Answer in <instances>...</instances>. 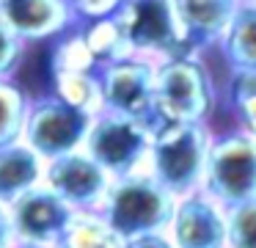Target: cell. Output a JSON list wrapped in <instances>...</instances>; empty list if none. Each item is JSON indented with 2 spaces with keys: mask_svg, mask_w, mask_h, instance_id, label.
Returning <instances> with one entry per match:
<instances>
[{
  "mask_svg": "<svg viewBox=\"0 0 256 248\" xmlns=\"http://www.w3.org/2000/svg\"><path fill=\"white\" fill-rule=\"evenodd\" d=\"M105 223L118 237H140L160 231L174 218L171 193L154 176L127 174L105 193Z\"/></svg>",
  "mask_w": 256,
  "mask_h": 248,
  "instance_id": "1",
  "label": "cell"
},
{
  "mask_svg": "<svg viewBox=\"0 0 256 248\" xmlns=\"http://www.w3.org/2000/svg\"><path fill=\"white\" fill-rule=\"evenodd\" d=\"M206 132L198 121H166L152 141V176L168 193H188L196 187L206 165Z\"/></svg>",
  "mask_w": 256,
  "mask_h": 248,
  "instance_id": "2",
  "label": "cell"
},
{
  "mask_svg": "<svg viewBox=\"0 0 256 248\" xmlns=\"http://www.w3.org/2000/svg\"><path fill=\"white\" fill-rule=\"evenodd\" d=\"M212 108V83L196 55L157 61L154 110L162 121H201Z\"/></svg>",
  "mask_w": 256,
  "mask_h": 248,
  "instance_id": "3",
  "label": "cell"
},
{
  "mask_svg": "<svg viewBox=\"0 0 256 248\" xmlns=\"http://www.w3.org/2000/svg\"><path fill=\"white\" fill-rule=\"evenodd\" d=\"M154 69L157 58L138 53L100 66V86L105 108L110 113L140 121L152 132H154L157 121H162L154 110Z\"/></svg>",
  "mask_w": 256,
  "mask_h": 248,
  "instance_id": "4",
  "label": "cell"
},
{
  "mask_svg": "<svg viewBox=\"0 0 256 248\" xmlns=\"http://www.w3.org/2000/svg\"><path fill=\"white\" fill-rule=\"evenodd\" d=\"M113 17L138 55H149L157 61L171 55H193L184 53L171 0H122Z\"/></svg>",
  "mask_w": 256,
  "mask_h": 248,
  "instance_id": "5",
  "label": "cell"
},
{
  "mask_svg": "<svg viewBox=\"0 0 256 248\" xmlns=\"http://www.w3.org/2000/svg\"><path fill=\"white\" fill-rule=\"evenodd\" d=\"M206 187L228 207L256 198V138L232 135L206 152Z\"/></svg>",
  "mask_w": 256,
  "mask_h": 248,
  "instance_id": "6",
  "label": "cell"
},
{
  "mask_svg": "<svg viewBox=\"0 0 256 248\" xmlns=\"http://www.w3.org/2000/svg\"><path fill=\"white\" fill-rule=\"evenodd\" d=\"M149 127L118 113H100L86 130L88 157L96 160L105 171L118 176L132 174L149 146Z\"/></svg>",
  "mask_w": 256,
  "mask_h": 248,
  "instance_id": "7",
  "label": "cell"
},
{
  "mask_svg": "<svg viewBox=\"0 0 256 248\" xmlns=\"http://www.w3.org/2000/svg\"><path fill=\"white\" fill-rule=\"evenodd\" d=\"M88 124V116L80 113L72 105L61 102L58 97L39 99L28 110V119H25L30 146L44 157H61V154L72 152L80 143V138L86 135Z\"/></svg>",
  "mask_w": 256,
  "mask_h": 248,
  "instance_id": "8",
  "label": "cell"
},
{
  "mask_svg": "<svg viewBox=\"0 0 256 248\" xmlns=\"http://www.w3.org/2000/svg\"><path fill=\"white\" fill-rule=\"evenodd\" d=\"M0 22L30 44L61 36L80 20L66 0H0Z\"/></svg>",
  "mask_w": 256,
  "mask_h": 248,
  "instance_id": "9",
  "label": "cell"
},
{
  "mask_svg": "<svg viewBox=\"0 0 256 248\" xmlns=\"http://www.w3.org/2000/svg\"><path fill=\"white\" fill-rule=\"evenodd\" d=\"M12 218V226L22 240L44 245V242H56L61 237V231L72 220V209L52 190H34L30 187L28 193L14 198Z\"/></svg>",
  "mask_w": 256,
  "mask_h": 248,
  "instance_id": "10",
  "label": "cell"
},
{
  "mask_svg": "<svg viewBox=\"0 0 256 248\" xmlns=\"http://www.w3.org/2000/svg\"><path fill=\"white\" fill-rule=\"evenodd\" d=\"M184 53L220 44L242 0H171Z\"/></svg>",
  "mask_w": 256,
  "mask_h": 248,
  "instance_id": "11",
  "label": "cell"
},
{
  "mask_svg": "<svg viewBox=\"0 0 256 248\" xmlns=\"http://www.w3.org/2000/svg\"><path fill=\"white\" fill-rule=\"evenodd\" d=\"M47 176L50 190L66 204H91L108 193V171L88 154L66 152L61 157H52Z\"/></svg>",
  "mask_w": 256,
  "mask_h": 248,
  "instance_id": "12",
  "label": "cell"
},
{
  "mask_svg": "<svg viewBox=\"0 0 256 248\" xmlns=\"http://www.w3.org/2000/svg\"><path fill=\"white\" fill-rule=\"evenodd\" d=\"M171 220L179 248H223L226 220L206 198H184Z\"/></svg>",
  "mask_w": 256,
  "mask_h": 248,
  "instance_id": "13",
  "label": "cell"
},
{
  "mask_svg": "<svg viewBox=\"0 0 256 248\" xmlns=\"http://www.w3.org/2000/svg\"><path fill=\"white\" fill-rule=\"evenodd\" d=\"M220 50L234 72L256 69V0L240 3L226 36L220 39Z\"/></svg>",
  "mask_w": 256,
  "mask_h": 248,
  "instance_id": "14",
  "label": "cell"
},
{
  "mask_svg": "<svg viewBox=\"0 0 256 248\" xmlns=\"http://www.w3.org/2000/svg\"><path fill=\"white\" fill-rule=\"evenodd\" d=\"M39 160L28 146H0V201H14L34 187Z\"/></svg>",
  "mask_w": 256,
  "mask_h": 248,
  "instance_id": "15",
  "label": "cell"
},
{
  "mask_svg": "<svg viewBox=\"0 0 256 248\" xmlns=\"http://www.w3.org/2000/svg\"><path fill=\"white\" fill-rule=\"evenodd\" d=\"M52 86H56V97L61 102L78 108L88 119L100 116L105 110V99H102V86H100V72H56L52 75Z\"/></svg>",
  "mask_w": 256,
  "mask_h": 248,
  "instance_id": "16",
  "label": "cell"
},
{
  "mask_svg": "<svg viewBox=\"0 0 256 248\" xmlns=\"http://www.w3.org/2000/svg\"><path fill=\"white\" fill-rule=\"evenodd\" d=\"M83 39L88 44L91 55H94L96 66H105V64H113V61L127 58V55H135V50L130 47L127 36H124L122 25H118V20L113 14L94 22H86Z\"/></svg>",
  "mask_w": 256,
  "mask_h": 248,
  "instance_id": "17",
  "label": "cell"
},
{
  "mask_svg": "<svg viewBox=\"0 0 256 248\" xmlns=\"http://www.w3.org/2000/svg\"><path fill=\"white\" fill-rule=\"evenodd\" d=\"M58 248H122V237L100 218L78 215L66 223L58 237Z\"/></svg>",
  "mask_w": 256,
  "mask_h": 248,
  "instance_id": "18",
  "label": "cell"
},
{
  "mask_svg": "<svg viewBox=\"0 0 256 248\" xmlns=\"http://www.w3.org/2000/svg\"><path fill=\"white\" fill-rule=\"evenodd\" d=\"M25 119H28L25 91L8 77H0V146L12 143L25 130Z\"/></svg>",
  "mask_w": 256,
  "mask_h": 248,
  "instance_id": "19",
  "label": "cell"
},
{
  "mask_svg": "<svg viewBox=\"0 0 256 248\" xmlns=\"http://www.w3.org/2000/svg\"><path fill=\"white\" fill-rule=\"evenodd\" d=\"M50 66H52V75L56 72H94L96 69V61L83 39V28L78 33H69L66 39H61L56 44V50L50 55Z\"/></svg>",
  "mask_w": 256,
  "mask_h": 248,
  "instance_id": "20",
  "label": "cell"
},
{
  "mask_svg": "<svg viewBox=\"0 0 256 248\" xmlns=\"http://www.w3.org/2000/svg\"><path fill=\"white\" fill-rule=\"evenodd\" d=\"M226 237L232 248H256V198L232 209Z\"/></svg>",
  "mask_w": 256,
  "mask_h": 248,
  "instance_id": "21",
  "label": "cell"
},
{
  "mask_svg": "<svg viewBox=\"0 0 256 248\" xmlns=\"http://www.w3.org/2000/svg\"><path fill=\"white\" fill-rule=\"evenodd\" d=\"M232 94H234V105L240 108L248 130L256 135V69L237 72V75H234Z\"/></svg>",
  "mask_w": 256,
  "mask_h": 248,
  "instance_id": "22",
  "label": "cell"
},
{
  "mask_svg": "<svg viewBox=\"0 0 256 248\" xmlns=\"http://www.w3.org/2000/svg\"><path fill=\"white\" fill-rule=\"evenodd\" d=\"M25 55V42L0 22V77H12Z\"/></svg>",
  "mask_w": 256,
  "mask_h": 248,
  "instance_id": "23",
  "label": "cell"
},
{
  "mask_svg": "<svg viewBox=\"0 0 256 248\" xmlns=\"http://www.w3.org/2000/svg\"><path fill=\"white\" fill-rule=\"evenodd\" d=\"M80 22H94L102 17H110L122 6V0H66Z\"/></svg>",
  "mask_w": 256,
  "mask_h": 248,
  "instance_id": "24",
  "label": "cell"
},
{
  "mask_svg": "<svg viewBox=\"0 0 256 248\" xmlns=\"http://www.w3.org/2000/svg\"><path fill=\"white\" fill-rule=\"evenodd\" d=\"M127 248H171V242L162 240L160 231H154V234H140V237H132V240L127 242Z\"/></svg>",
  "mask_w": 256,
  "mask_h": 248,
  "instance_id": "25",
  "label": "cell"
},
{
  "mask_svg": "<svg viewBox=\"0 0 256 248\" xmlns=\"http://www.w3.org/2000/svg\"><path fill=\"white\" fill-rule=\"evenodd\" d=\"M8 237H12V220L6 218V212L0 207V248H8Z\"/></svg>",
  "mask_w": 256,
  "mask_h": 248,
  "instance_id": "26",
  "label": "cell"
},
{
  "mask_svg": "<svg viewBox=\"0 0 256 248\" xmlns=\"http://www.w3.org/2000/svg\"><path fill=\"white\" fill-rule=\"evenodd\" d=\"M22 248H44V245H36V242H25Z\"/></svg>",
  "mask_w": 256,
  "mask_h": 248,
  "instance_id": "27",
  "label": "cell"
}]
</instances>
